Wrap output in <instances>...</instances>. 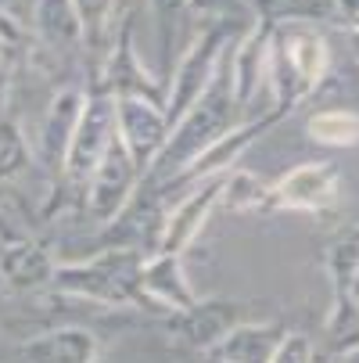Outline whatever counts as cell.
I'll return each mask as SVG.
<instances>
[{"label": "cell", "instance_id": "obj_1", "mask_svg": "<svg viewBox=\"0 0 359 363\" xmlns=\"http://www.w3.org/2000/svg\"><path fill=\"white\" fill-rule=\"evenodd\" d=\"M93 356H97V342L90 331L79 328H65L22 345L25 363H93Z\"/></svg>", "mask_w": 359, "mask_h": 363}, {"label": "cell", "instance_id": "obj_2", "mask_svg": "<svg viewBox=\"0 0 359 363\" xmlns=\"http://www.w3.org/2000/svg\"><path fill=\"white\" fill-rule=\"evenodd\" d=\"M277 352V328H234L220 345L227 363H270Z\"/></svg>", "mask_w": 359, "mask_h": 363}, {"label": "cell", "instance_id": "obj_3", "mask_svg": "<svg viewBox=\"0 0 359 363\" xmlns=\"http://www.w3.org/2000/svg\"><path fill=\"white\" fill-rule=\"evenodd\" d=\"M0 270H4V277L15 284V288H33V284H43L50 277V263L47 255L40 248H11L4 252V259H0Z\"/></svg>", "mask_w": 359, "mask_h": 363}, {"label": "cell", "instance_id": "obj_4", "mask_svg": "<svg viewBox=\"0 0 359 363\" xmlns=\"http://www.w3.org/2000/svg\"><path fill=\"white\" fill-rule=\"evenodd\" d=\"M280 194L295 205H324L334 194V173L331 169H302L284 180Z\"/></svg>", "mask_w": 359, "mask_h": 363}, {"label": "cell", "instance_id": "obj_5", "mask_svg": "<svg viewBox=\"0 0 359 363\" xmlns=\"http://www.w3.org/2000/svg\"><path fill=\"white\" fill-rule=\"evenodd\" d=\"M309 133L324 144H355L359 140V119L348 112H324L309 123Z\"/></svg>", "mask_w": 359, "mask_h": 363}, {"label": "cell", "instance_id": "obj_6", "mask_svg": "<svg viewBox=\"0 0 359 363\" xmlns=\"http://www.w3.org/2000/svg\"><path fill=\"white\" fill-rule=\"evenodd\" d=\"M190 320H198V328L190 324V328H183V331H187V335H190V342H198V345L220 338V335L230 328V313H227V306H216V313H212V317H205V309H190Z\"/></svg>", "mask_w": 359, "mask_h": 363}, {"label": "cell", "instance_id": "obj_7", "mask_svg": "<svg viewBox=\"0 0 359 363\" xmlns=\"http://www.w3.org/2000/svg\"><path fill=\"white\" fill-rule=\"evenodd\" d=\"M295 62H298L305 79H317V72L324 69V47L317 40H298L295 43Z\"/></svg>", "mask_w": 359, "mask_h": 363}, {"label": "cell", "instance_id": "obj_8", "mask_svg": "<svg viewBox=\"0 0 359 363\" xmlns=\"http://www.w3.org/2000/svg\"><path fill=\"white\" fill-rule=\"evenodd\" d=\"M18 159H22V147H18V137H15V130L0 126V173L15 169V162H18Z\"/></svg>", "mask_w": 359, "mask_h": 363}, {"label": "cell", "instance_id": "obj_9", "mask_svg": "<svg viewBox=\"0 0 359 363\" xmlns=\"http://www.w3.org/2000/svg\"><path fill=\"white\" fill-rule=\"evenodd\" d=\"M273 363H309V342H305L302 335L287 338V342H284V345L277 349Z\"/></svg>", "mask_w": 359, "mask_h": 363}]
</instances>
